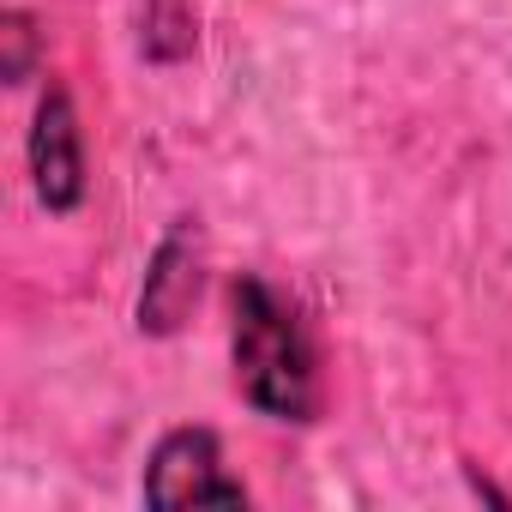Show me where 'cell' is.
<instances>
[{
  "mask_svg": "<svg viewBox=\"0 0 512 512\" xmlns=\"http://www.w3.org/2000/svg\"><path fill=\"white\" fill-rule=\"evenodd\" d=\"M235 380L266 416L302 422L314 410V350L296 308L260 278L235 284Z\"/></svg>",
  "mask_w": 512,
  "mask_h": 512,
  "instance_id": "cell-1",
  "label": "cell"
},
{
  "mask_svg": "<svg viewBox=\"0 0 512 512\" xmlns=\"http://www.w3.org/2000/svg\"><path fill=\"white\" fill-rule=\"evenodd\" d=\"M145 500L151 506H241V482L223 470V452L205 428H181L157 446Z\"/></svg>",
  "mask_w": 512,
  "mask_h": 512,
  "instance_id": "cell-2",
  "label": "cell"
},
{
  "mask_svg": "<svg viewBox=\"0 0 512 512\" xmlns=\"http://www.w3.org/2000/svg\"><path fill=\"white\" fill-rule=\"evenodd\" d=\"M31 163H37V187L55 211H67L85 187V163H79V127H73V109L67 97L55 91L37 115V139H31Z\"/></svg>",
  "mask_w": 512,
  "mask_h": 512,
  "instance_id": "cell-3",
  "label": "cell"
}]
</instances>
